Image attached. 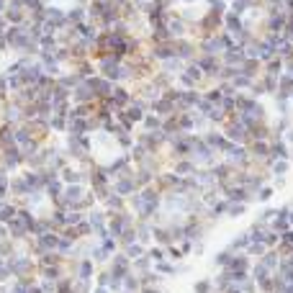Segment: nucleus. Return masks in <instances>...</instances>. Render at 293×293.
I'll use <instances>...</instances> for the list:
<instances>
[{"label":"nucleus","instance_id":"nucleus-1","mask_svg":"<svg viewBox=\"0 0 293 293\" xmlns=\"http://www.w3.org/2000/svg\"><path fill=\"white\" fill-rule=\"evenodd\" d=\"M59 180L64 185H75V183L88 185V170H82V167H77L75 162H70V165H64L59 170Z\"/></svg>","mask_w":293,"mask_h":293},{"label":"nucleus","instance_id":"nucleus-2","mask_svg":"<svg viewBox=\"0 0 293 293\" xmlns=\"http://www.w3.org/2000/svg\"><path fill=\"white\" fill-rule=\"evenodd\" d=\"M85 82L90 85V90H93V95H95V101H103V98H108L111 93H113V82L108 80V77H103V75H90V77H85Z\"/></svg>","mask_w":293,"mask_h":293},{"label":"nucleus","instance_id":"nucleus-3","mask_svg":"<svg viewBox=\"0 0 293 293\" xmlns=\"http://www.w3.org/2000/svg\"><path fill=\"white\" fill-rule=\"evenodd\" d=\"M201 137H203V142H206L208 147H211V149H214L216 154H224V149H226V147L232 144V142H229V139L224 137V132H221V129H216V126L206 129V132H203Z\"/></svg>","mask_w":293,"mask_h":293},{"label":"nucleus","instance_id":"nucleus-4","mask_svg":"<svg viewBox=\"0 0 293 293\" xmlns=\"http://www.w3.org/2000/svg\"><path fill=\"white\" fill-rule=\"evenodd\" d=\"M132 98H134V90H132V85H113V93L106 98L116 111H121V108H126L129 103H132Z\"/></svg>","mask_w":293,"mask_h":293},{"label":"nucleus","instance_id":"nucleus-5","mask_svg":"<svg viewBox=\"0 0 293 293\" xmlns=\"http://www.w3.org/2000/svg\"><path fill=\"white\" fill-rule=\"evenodd\" d=\"M106 268H108V273H111L113 278H123L126 273H132V260H129V257L118 249L116 255H111V260H108V265H106Z\"/></svg>","mask_w":293,"mask_h":293},{"label":"nucleus","instance_id":"nucleus-6","mask_svg":"<svg viewBox=\"0 0 293 293\" xmlns=\"http://www.w3.org/2000/svg\"><path fill=\"white\" fill-rule=\"evenodd\" d=\"M221 64H229V67H239L244 59H247V52H244V47H229V49H224L221 52Z\"/></svg>","mask_w":293,"mask_h":293},{"label":"nucleus","instance_id":"nucleus-7","mask_svg":"<svg viewBox=\"0 0 293 293\" xmlns=\"http://www.w3.org/2000/svg\"><path fill=\"white\" fill-rule=\"evenodd\" d=\"M167 167L175 173V175H183V178H190L198 167H196V162L190 159V157H180V159H173V162H167Z\"/></svg>","mask_w":293,"mask_h":293},{"label":"nucleus","instance_id":"nucleus-8","mask_svg":"<svg viewBox=\"0 0 293 293\" xmlns=\"http://www.w3.org/2000/svg\"><path fill=\"white\" fill-rule=\"evenodd\" d=\"M70 101H72V103H93V101H95V95H93V90H90L88 82L82 80V82H77V85L72 88Z\"/></svg>","mask_w":293,"mask_h":293},{"label":"nucleus","instance_id":"nucleus-9","mask_svg":"<svg viewBox=\"0 0 293 293\" xmlns=\"http://www.w3.org/2000/svg\"><path fill=\"white\" fill-rule=\"evenodd\" d=\"M3 18L8 21V26H23V23L28 21V13H26V8H21V6H6Z\"/></svg>","mask_w":293,"mask_h":293},{"label":"nucleus","instance_id":"nucleus-10","mask_svg":"<svg viewBox=\"0 0 293 293\" xmlns=\"http://www.w3.org/2000/svg\"><path fill=\"white\" fill-rule=\"evenodd\" d=\"M98 206H103L106 208V214H116V211H126V198L123 196H118V193H108V198L103 201V203H98Z\"/></svg>","mask_w":293,"mask_h":293},{"label":"nucleus","instance_id":"nucleus-11","mask_svg":"<svg viewBox=\"0 0 293 293\" xmlns=\"http://www.w3.org/2000/svg\"><path fill=\"white\" fill-rule=\"evenodd\" d=\"M239 72H244L247 77L257 80V77L263 75V62H260V59H255V57H247V59L239 64Z\"/></svg>","mask_w":293,"mask_h":293},{"label":"nucleus","instance_id":"nucleus-12","mask_svg":"<svg viewBox=\"0 0 293 293\" xmlns=\"http://www.w3.org/2000/svg\"><path fill=\"white\" fill-rule=\"evenodd\" d=\"M82 21H88V8H85V6H77V3L67 6V23H70V26H77V23H82Z\"/></svg>","mask_w":293,"mask_h":293},{"label":"nucleus","instance_id":"nucleus-13","mask_svg":"<svg viewBox=\"0 0 293 293\" xmlns=\"http://www.w3.org/2000/svg\"><path fill=\"white\" fill-rule=\"evenodd\" d=\"M185 64H188V62H183L180 57H175V54H173L170 59L159 62L157 67H159L162 72H167V75H173V77H175V75H180V72H183V67H185Z\"/></svg>","mask_w":293,"mask_h":293},{"label":"nucleus","instance_id":"nucleus-14","mask_svg":"<svg viewBox=\"0 0 293 293\" xmlns=\"http://www.w3.org/2000/svg\"><path fill=\"white\" fill-rule=\"evenodd\" d=\"M137 129H142V132H159V129H162V116H157V113L147 111V113H144V118H142V123H139Z\"/></svg>","mask_w":293,"mask_h":293},{"label":"nucleus","instance_id":"nucleus-15","mask_svg":"<svg viewBox=\"0 0 293 293\" xmlns=\"http://www.w3.org/2000/svg\"><path fill=\"white\" fill-rule=\"evenodd\" d=\"M290 93H293V75H288V72L278 75V90H275V95L278 98H290Z\"/></svg>","mask_w":293,"mask_h":293},{"label":"nucleus","instance_id":"nucleus-16","mask_svg":"<svg viewBox=\"0 0 293 293\" xmlns=\"http://www.w3.org/2000/svg\"><path fill=\"white\" fill-rule=\"evenodd\" d=\"M249 242H252V239H249V234H247V232H239V234H234V237L229 239L226 249H229V252H244Z\"/></svg>","mask_w":293,"mask_h":293},{"label":"nucleus","instance_id":"nucleus-17","mask_svg":"<svg viewBox=\"0 0 293 293\" xmlns=\"http://www.w3.org/2000/svg\"><path fill=\"white\" fill-rule=\"evenodd\" d=\"M242 28H244V18L237 16V13H232V11H226V13H224V31L237 34V31H242Z\"/></svg>","mask_w":293,"mask_h":293},{"label":"nucleus","instance_id":"nucleus-18","mask_svg":"<svg viewBox=\"0 0 293 293\" xmlns=\"http://www.w3.org/2000/svg\"><path fill=\"white\" fill-rule=\"evenodd\" d=\"M16 216H18V203L3 201V206H0V224H11Z\"/></svg>","mask_w":293,"mask_h":293},{"label":"nucleus","instance_id":"nucleus-19","mask_svg":"<svg viewBox=\"0 0 293 293\" xmlns=\"http://www.w3.org/2000/svg\"><path fill=\"white\" fill-rule=\"evenodd\" d=\"M247 211H249V203H232V201H229L224 219H232V221H237V219H242Z\"/></svg>","mask_w":293,"mask_h":293},{"label":"nucleus","instance_id":"nucleus-20","mask_svg":"<svg viewBox=\"0 0 293 293\" xmlns=\"http://www.w3.org/2000/svg\"><path fill=\"white\" fill-rule=\"evenodd\" d=\"M39 49L41 52H57L59 49V41H57V34H41V39H39Z\"/></svg>","mask_w":293,"mask_h":293},{"label":"nucleus","instance_id":"nucleus-21","mask_svg":"<svg viewBox=\"0 0 293 293\" xmlns=\"http://www.w3.org/2000/svg\"><path fill=\"white\" fill-rule=\"evenodd\" d=\"M288 170H290V159H275V162L268 165V173L275 175V178H285Z\"/></svg>","mask_w":293,"mask_h":293},{"label":"nucleus","instance_id":"nucleus-22","mask_svg":"<svg viewBox=\"0 0 293 293\" xmlns=\"http://www.w3.org/2000/svg\"><path fill=\"white\" fill-rule=\"evenodd\" d=\"M280 260H283V257H280V252H278V249H268V252L260 257V263H263V265H265L270 273H275V270H278Z\"/></svg>","mask_w":293,"mask_h":293},{"label":"nucleus","instance_id":"nucleus-23","mask_svg":"<svg viewBox=\"0 0 293 293\" xmlns=\"http://www.w3.org/2000/svg\"><path fill=\"white\" fill-rule=\"evenodd\" d=\"M154 268V263L147 257V252L142 255V257H137V260H132V270L137 273V275H144V273H149Z\"/></svg>","mask_w":293,"mask_h":293},{"label":"nucleus","instance_id":"nucleus-24","mask_svg":"<svg viewBox=\"0 0 293 293\" xmlns=\"http://www.w3.org/2000/svg\"><path fill=\"white\" fill-rule=\"evenodd\" d=\"M90 260L95 263V265H108V260H111V255L106 252V249L98 244V242H93V249H90Z\"/></svg>","mask_w":293,"mask_h":293},{"label":"nucleus","instance_id":"nucleus-25","mask_svg":"<svg viewBox=\"0 0 293 293\" xmlns=\"http://www.w3.org/2000/svg\"><path fill=\"white\" fill-rule=\"evenodd\" d=\"M121 252L126 255L129 260H137V257H142V255L147 252V247L139 244V242H132V244H126V247H121Z\"/></svg>","mask_w":293,"mask_h":293},{"label":"nucleus","instance_id":"nucleus-26","mask_svg":"<svg viewBox=\"0 0 293 293\" xmlns=\"http://www.w3.org/2000/svg\"><path fill=\"white\" fill-rule=\"evenodd\" d=\"M229 82H232V85H234L237 90H249V88H252V82H255V80H252V77H247L244 72H237V75H234Z\"/></svg>","mask_w":293,"mask_h":293},{"label":"nucleus","instance_id":"nucleus-27","mask_svg":"<svg viewBox=\"0 0 293 293\" xmlns=\"http://www.w3.org/2000/svg\"><path fill=\"white\" fill-rule=\"evenodd\" d=\"M273 196H275V188H273V185H263V188H257V193H255V203L268 206V203L273 201Z\"/></svg>","mask_w":293,"mask_h":293},{"label":"nucleus","instance_id":"nucleus-28","mask_svg":"<svg viewBox=\"0 0 293 293\" xmlns=\"http://www.w3.org/2000/svg\"><path fill=\"white\" fill-rule=\"evenodd\" d=\"M49 126H52L54 134H64V132H67V116L52 113V116H49Z\"/></svg>","mask_w":293,"mask_h":293},{"label":"nucleus","instance_id":"nucleus-29","mask_svg":"<svg viewBox=\"0 0 293 293\" xmlns=\"http://www.w3.org/2000/svg\"><path fill=\"white\" fill-rule=\"evenodd\" d=\"M244 252H247L249 257H257V260H260V257H263V255L268 252V247H265L263 242H249V244H247V249H244Z\"/></svg>","mask_w":293,"mask_h":293},{"label":"nucleus","instance_id":"nucleus-30","mask_svg":"<svg viewBox=\"0 0 293 293\" xmlns=\"http://www.w3.org/2000/svg\"><path fill=\"white\" fill-rule=\"evenodd\" d=\"M232 255H234V252H229V249H226V247H224V249H219V252L214 255V265H216L219 270H224V268L229 265V260H232Z\"/></svg>","mask_w":293,"mask_h":293},{"label":"nucleus","instance_id":"nucleus-31","mask_svg":"<svg viewBox=\"0 0 293 293\" xmlns=\"http://www.w3.org/2000/svg\"><path fill=\"white\" fill-rule=\"evenodd\" d=\"M75 232H77L80 239H90V237H93V226H90L88 219H82L80 224H75Z\"/></svg>","mask_w":293,"mask_h":293},{"label":"nucleus","instance_id":"nucleus-32","mask_svg":"<svg viewBox=\"0 0 293 293\" xmlns=\"http://www.w3.org/2000/svg\"><path fill=\"white\" fill-rule=\"evenodd\" d=\"M193 290H196V293H211V290H214V280H211V278H201V280L193 285Z\"/></svg>","mask_w":293,"mask_h":293},{"label":"nucleus","instance_id":"nucleus-33","mask_svg":"<svg viewBox=\"0 0 293 293\" xmlns=\"http://www.w3.org/2000/svg\"><path fill=\"white\" fill-rule=\"evenodd\" d=\"M64 216H67V226H75L85 219V211H64Z\"/></svg>","mask_w":293,"mask_h":293},{"label":"nucleus","instance_id":"nucleus-34","mask_svg":"<svg viewBox=\"0 0 293 293\" xmlns=\"http://www.w3.org/2000/svg\"><path fill=\"white\" fill-rule=\"evenodd\" d=\"M111 3H113V6H116V8L123 13V11L129 8V6H134V0H111Z\"/></svg>","mask_w":293,"mask_h":293},{"label":"nucleus","instance_id":"nucleus-35","mask_svg":"<svg viewBox=\"0 0 293 293\" xmlns=\"http://www.w3.org/2000/svg\"><path fill=\"white\" fill-rule=\"evenodd\" d=\"M280 139H283V142H285L288 147H293V123H290V126H288V129L283 132V137H280Z\"/></svg>","mask_w":293,"mask_h":293},{"label":"nucleus","instance_id":"nucleus-36","mask_svg":"<svg viewBox=\"0 0 293 293\" xmlns=\"http://www.w3.org/2000/svg\"><path fill=\"white\" fill-rule=\"evenodd\" d=\"M6 52H11V47H8V39H6V34H0V54H6Z\"/></svg>","mask_w":293,"mask_h":293},{"label":"nucleus","instance_id":"nucleus-37","mask_svg":"<svg viewBox=\"0 0 293 293\" xmlns=\"http://www.w3.org/2000/svg\"><path fill=\"white\" fill-rule=\"evenodd\" d=\"M93 293H111V288H106V285H95Z\"/></svg>","mask_w":293,"mask_h":293},{"label":"nucleus","instance_id":"nucleus-38","mask_svg":"<svg viewBox=\"0 0 293 293\" xmlns=\"http://www.w3.org/2000/svg\"><path fill=\"white\" fill-rule=\"evenodd\" d=\"M288 224H290V229H293V208H288Z\"/></svg>","mask_w":293,"mask_h":293},{"label":"nucleus","instance_id":"nucleus-39","mask_svg":"<svg viewBox=\"0 0 293 293\" xmlns=\"http://www.w3.org/2000/svg\"><path fill=\"white\" fill-rule=\"evenodd\" d=\"M6 6H8V0H0V13L6 11Z\"/></svg>","mask_w":293,"mask_h":293},{"label":"nucleus","instance_id":"nucleus-40","mask_svg":"<svg viewBox=\"0 0 293 293\" xmlns=\"http://www.w3.org/2000/svg\"><path fill=\"white\" fill-rule=\"evenodd\" d=\"M144 3H149V0H134V6H144Z\"/></svg>","mask_w":293,"mask_h":293},{"label":"nucleus","instance_id":"nucleus-41","mask_svg":"<svg viewBox=\"0 0 293 293\" xmlns=\"http://www.w3.org/2000/svg\"><path fill=\"white\" fill-rule=\"evenodd\" d=\"M226 3H232V0H226Z\"/></svg>","mask_w":293,"mask_h":293},{"label":"nucleus","instance_id":"nucleus-42","mask_svg":"<svg viewBox=\"0 0 293 293\" xmlns=\"http://www.w3.org/2000/svg\"><path fill=\"white\" fill-rule=\"evenodd\" d=\"M0 34H3V31H0Z\"/></svg>","mask_w":293,"mask_h":293}]
</instances>
